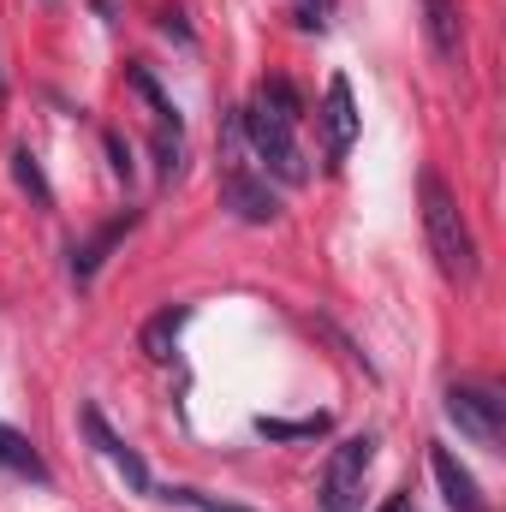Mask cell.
<instances>
[{
  "label": "cell",
  "mask_w": 506,
  "mask_h": 512,
  "mask_svg": "<svg viewBox=\"0 0 506 512\" xmlns=\"http://www.w3.org/2000/svg\"><path fill=\"white\" fill-rule=\"evenodd\" d=\"M423 233H429V251L441 262L447 280H477V239H471V221L459 209V197L447 191L441 173H423Z\"/></svg>",
  "instance_id": "cell-1"
},
{
  "label": "cell",
  "mask_w": 506,
  "mask_h": 512,
  "mask_svg": "<svg viewBox=\"0 0 506 512\" xmlns=\"http://www.w3.org/2000/svg\"><path fill=\"white\" fill-rule=\"evenodd\" d=\"M245 137H251V149L268 161V173L280 179V185H304L310 179V161H304V149H298V126L292 120H280V114H268L262 102L245 108Z\"/></svg>",
  "instance_id": "cell-2"
},
{
  "label": "cell",
  "mask_w": 506,
  "mask_h": 512,
  "mask_svg": "<svg viewBox=\"0 0 506 512\" xmlns=\"http://www.w3.org/2000/svg\"><path fill=\"white\" fill-rule=\"evenodd\" d=\"M370 459H376V435H352V441L334 447V459L322 471V512H358Z\"/></svg>",
  "instance_id": "cell-3"
},
{
  "label": "cell",
  "mask_w": 506,
  "mask_h": 512,
  "mask_svg": "<svg viewBox=\"0 0 506 512\" xmlns=\"http://www.w3.org/2000/svg\"><path fill=\"white\" fill-rule=\"evenodd\" d=\"M447 417L477 441V447H501V429H506V399L495 387H477V382H453L447 387Z\"/></svg>",
  "instance_id": "cell-4"
},
{
  "label": "cell",
  "mask_w": 506,
  "mask_h": 512,
  "mask_svg": "<svg viewBox=\"0 0 506 512\" xmlns=\"http://www.w3.org/2000/svg\"><path fill=\"white\" fill-rule=\"evenodd\" d=\"M221 203H227L239 221H251V227H268V221L280 215V197L268 191V179H256L245 161H227V167H221Z\"/></svg>",
  "instance_id": "cell-5"
},
{
  "label": "cell",
  "mask_w": 506,
  "mask_h": 512,
  "mask_svg": "<svg viewBox=\"0 0 506 512\" xmlns=\"http://www.w3.org/2000/svg\"><path fill=\"white\" fill-rule=\"evenodd\" d=\"M84 435L96 441V453H102V459H108V465H114V471L126 477L137 495H149V465H143V459L131 453L126 441H120V435H114V429L102 423V411H96V405H84Z\"/></svg>",
  "instance_id": "cell-6"
},
{
  "label": "cell",
  "mask_w": 506,
  "mask_h": 512,
  "mask_svg": "<svg viewBox=\"0 0 506 512\" xmlns=\"http://www.w3.org/2000/svg\"><path fill=\"white\" fill-rule=\"evenodd\" d=\"M423 30H429V48L441 66H459L465 60V18H459V0H423Z\"/></svg>",
  "instance_id": "cell-7"
},
{
  "label": "cell",
  "mask_w": 506,
  "mask_h": 512,
  "mask_svg": "<svg viewBox=\"0 0 506 512\" xmlns=\"http://www.w3.org/2000/svg\"><path fill=\"white\" fill-rule=\"evenodd\" d=\"M429 471H435V483H441V495H447L453 512H489L483 495H477V477L453 459V447H429Z\"/></svg>",
  "instance_id": "cell-8"
},
{
  "label": "cell",
  "mask_w": 506,
  "mask_h": 512,
  "mask_svg": "<svg viewBox=\"0 0 506 512\" xmlns=\"http://www.w3.org/2000/svg\"><path fill=\"white\" fill-rule=\"evenodd\" d=\"M322 131H328V155H346L358 143V108H352V84L334 78L328 102H322Z\"/></svg>",
  "instance_id": "cell-9"
},
{
  "label": "cell",
  "mask_w": 506,
  "mask_h": 512,
  "mask_svg": "<svg viewBox=\"0 0 506 512\" xmlns=\"http://www.w3.org/2000/svg\"><path fill=\"white\" fill-rule=\"evenodd\" d=\"M185 322H191V310H185V304L155 310V316L143 322V334H137L143 358H149V364H167V358H173V346H179V334H185Z\"/></svg>",
  "instance_id": "cell-10"
},
{
  "label": "cell",
  "mask_w": 506,
  "mask_h": 512,
  "mask_svg": "<svg viewBox=\"0 0 506 512\" xmlns=\"http://www.w3.org/2000/svg\"><path fill=\"white\" fill-rule=\"evenodd\" d=\"M131 227H137V209H126L120 221H108V227H102V233H96L90 245H78V251H72V280H78V286H90V280H96V268L108 262V251H114V245L126 239Z\"/></svg>",
  "instance_id": "cell-11"
},
{
  "label": "cell",
  "mask_w": 506,
  "mask_h": 512,
  "mask_svg": "<svg viewBox=\"0 0 506 512\" xmlns=\"http://www.w3.org/2000/svg\"><path fill=\"white\" fill-rule=\"evenodd\" d=\"M0 471H12V477H30V483H48V465H42V453L30 447V435H18L12 423H0Z\"/></svg>",
  "instance_id": "cell-12"
},
{
  "label": "cell",
  "mask_w": 506,
  "mask_h": 512,
  "mask_svg": "<svg viewBox=\"0 0 506 512\" xmlns=\"http://www.w3.org/2000/svg\"><path fill=\"white\" fill-rule=\"evenodd\" d=\"M12 179H18V191H24V197H30L36 209H54V185L42 179V161H36V155H30L24 143L12 149Z\"/></svg>",
  "instance_id": "cell-13"
},
{
  "label": "cell",
  "mask_w": 506,
  "mask_h": 512,
  "mask_svg": "<svg viewBox=\"0 0 506 512\" xmlns=\"http://www.w3.org/2000/svg\"><path fill=\"white\" fill-rule=\"evenodd\" d=\"M126 78H131V90H137V96H143V102L155 108V120H161V126H173V131H179V108H173V102L161 96V84L149 78V66H131Z\"/></svg>",
  "instance_id": "cell-14"
},
{
  "label": "cell",
  "mask_w": 506,
  "mask_h": 512,
  "mask_svg": "<svg viewBox=\"0 0 506 512\" xmlns=\"http://www.w3.org/2000/svg\"><path fill=\"white\" fill-rule=\"evenodd\" d=\"M322 429H328V417H298V423L256 417V435H268V441H310V435H322Z\"/></svg>",
  "instance_id": "cell-15"
},
{
  "label": "cell",
  "mask_w": 506,
  "mask_h": 512,
  "mask_svg": "<svg viewBox=\"0 0 506 512\" xmlns=\"http://www.w3.org/2000/svg\"><path fill=\"white\" fill-rule=\"evenodd\" d=\"M167 501L197 507V512H245V507H227V501H209V495H197V489H167Z\"/></svg>",
  "instance_id": "cell-16"
},
{
  "label": "cell",
  "mask_w": 506,
  "mask_h": 512,
  "mask_svg": "<svg viewBox=\"0 0 506 512\" xmlns=\"http://www.w3.org/2000/svg\"><path fill=\"white\" fill-rule=\"evenodd\" d=\"M155 155H161V179H173V173H179V131H173V137L161 131V137H155Z\"/></svg>",
  "instance_id": "cell-17"
},
{
  "label": "cell",
  "mask_w": 506,
  "mask_h": 512,
  "mask_svg": "<svg viewBox=\"0 0 506 512\" xmlns=\"http://www.w3.org/2000/svg\"><path fill=\"white\" fill-rule=\"evenodd\" d=\"M102 149H108V161H114V173H120V179H131V155H126V143H120L114 131L102 137Z\"/></svg>",
  "instance_id": "cell-18"
},
{
  "label": "cell",
  "mask_w": 506,
  "mask_h": 512,
  "mask_svg": "<svg viewBox=\"0 0 506 512\" xmlns=\"http://www.w3.org/2000/svg\"><path fill=\"white\" fill-rule=\"evenodd\" d=\"M381 512H417V507H411L405 495H393V501H387V507H381Z\"/></svg>",
  "instance_id": "cell-19"
},
{
  "label": "cell",
  "mask_w": 506,
  "mask_h": 512,
  "mask_svg": "<svg viewBox=\"0 0 506 512\" xmlns=\"http://www.w3.org/2000/svg\"><path fill=\"white\" fill-rule=\"evenodd\" d=\"M0 96H6V78H0Z\"/></svg>",
  "instance_id": "cell-20"
}]
</instances>
